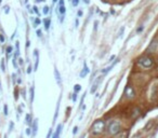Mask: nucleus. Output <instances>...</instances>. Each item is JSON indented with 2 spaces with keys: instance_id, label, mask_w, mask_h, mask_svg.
I'll use <instances>...</instances> for the list:
<instances>
[{
  "instance_id": "2f4dec72",
  "label": "nucleus",
  "mask_w": 158,
  "mask_h": 138,
  "mask_svg": "<svg viewBox=\"0 0 158 138\" xmlns=\"http://www.w3.org/2000/svg\"><path fill=\"white\" fill-rule=\"evenodd\" d=\"M51 136H52V129H50L49 133H48V135H47V138H51Z\"/></svg>"
},
{
  "instance_id": "f257e3e1",
  "label": "nucleus",
  "mask_w": 158,
  "mask_h": 138,
  "mask_svg": "<svg viewBox=\"0 0 158 138\" xmlns=\"http://www.w3.org/2000/svg\"><path fill=\"white\" fill-rule=\"evenodd\" d=\"M106 128V125H105V122L102 121V120H96V121L93 123L92 125V134L93 135H100L102 134L104 130Z\"/></svg>"
},
{
  "instance_id": "6ab92c4d",
  "label": "nucleus",
  "mask_w": 158,
  "mask_h": 138,
  "mask_svg": "<svg viewBox=\"0 0 158 138\" xmlns=\"http://www.w3.org/2000/svg\"><path fill=\"white\" fill-rule=\"evenodd\" d=\"M42 13H44L45 15H47V14L49 13V7L48 6H45L44 8H42Z\"/></svg>"
},
{
  "instance_id": "f3484780",
  "label": "nucleus",
  "mask_w": 158,
  "mask_h": 138,
  "mask_svg": "<svg viewBox=\"0 0 158 138\" xmlns=\"http://www.w3.org/2000/svg\"><path fill=\"white\" fill-rule=\"evenodd\" d=\"M80 90H81V85L80 84H76V85H75L74 86V93H79V92H80Z\"/></svg>"
},
{
  "instance_id": "49530a36",
  "label": "nucleus",
  "mask_w": 158,
  "mask_h": 138,
  "mask_svg": "<svg viewBox=\"0 0 158 138\" xmlns=\"http://www.w3.org/2000/svg\"><path fill=\"white\" fill-rule=\"evenodd\" d=\"M57 1H59V0H52V2H53V3H56Z\"/></svg>"
},
{
  "instance_id": "ea45409f",
  "label": "nucleus",
  "mask_w": 158,
  "mask_h": 138,
  "mask_svg": "<svg viewBox=\"0 0 158 138\" xmlns=\"http://www.w3.org/2000/svg\"><path fill=\"white\" fill-rule=\"evenodd\" d=\"M60 6H65V2H64V0H60Z\"/></svg>"
},
{
  "instance_id": "58836bf2",
  "label": "nucleus",
  "mask_w": 158,
  "mask_h": 138,
  "mask_svg": "<svg viewBox=\"0 0 158 138\" xmlns=\"http://www.w3.org/2000/svg\"><path fill=\"white\" fill-rule=\"evenodd\" d=\"M5 9H6V10H5L6 14H8V13H9V7H8V6H7V7H5Z\"/></svg>"
},
{
  "instance_id": "cd10ccee",
  "label": "nucleus",
  "mask_w": 158,
  "mask_h": 138,
  "mask_svg": "<svg viewBox=\"0 0 158 138\" xmlns=\"http://www.w3.org/2000/svg\"><path fill=\"white\" fill-rule=\"evenodd\" d=\"M143 29H144V27H143V26L139 27L138 29H136V32H138V34H140V32H142V31H143Z\"/></svg>"
},
{
  "instance_id": "a18cd8bd",
  "label": "nucleus",
  "mask_w": 158,
  "mask_h": 138,
  "mask_svg": "<svg viewBox=\"0 0 158 138\" xmlns=\"http://www.w3.org/2000/svg\"><path fill=\"white\" fill-rule=\"evenodd\" d=\"M19 60H20V65H22V64H23V59H22V58H20Z\"/></svg>"
},
{
  "instance_id": "c9c22d12",
  "label": "nucleus",
  "mask_w": 158,
  "mask_h": 138,
  "mask_svg": "<svg viewBox=\"0 0 158 138\" xmlns=\"http://www.w3.org/2000/svg\"><path fill=\"white\" fill-rule=\"evenodd\" d=\"M30 72H31V66H28V68H27V74L29 75Z\"/></svg>"
},
{
  "instance_id": "b1692460",
  "label": "nucleus",
  "mask_w": 158,
  "mask_h": 138,
  "mask_svg": "<svg viewBox=\"0 0 158 138\" xmlns=\"http://www.w3.org/2000/svg\"><path fill=\"white\" fill-rule=\"evenodd\" d=\"M33 11H34V12L36 13V14H37V15L39 16V15H40V14H39V10H38V8H37V7H33Z\"/></svg>"
},
{
  "instance_id": "473e14b6",
  "label": "nucleus",
  "mask_w": 158,
  "mask_h": 138,
  "mask_svg": "<svg viewBox=\"0 0 158 138\" xmlns=\"http://www.w3.org/2000/svg\"><path fill=\"white\" fill-rule=\"evenodd\" d=\"M82 14H84V13H82V11H81V10H79L78 12H77V15H78V17H81V16H82Z\"/></svg>"
},
{
  "instance_id": "4be33fe9",
  "label": "nucleus",
  "mask_w": 158,
  "mask_h": 138,
  "mask_svg": "<svg viewBox=\"0 0 158 138\" xmlns=\"http://www.w3.org/2000/svg\"><path fill=\"white\" fill-rule=\"evenodd\" d=\"M13 127H14V123L11 121V122H10V124H9V132H12Z\"/></svg>"
},
{
  "instance_id": "393cba45",
  "label": "nucleus",
  "mask_w": 158,
  "mask_h": 138,
  "mask_svg": "<svg viewBox=\"0 0 158 138\" xmlns=\"http://www.w3.org/2000/svg\"><path fill=\"white\" fill-rule=\"evenodd\" d=\"M3 112H5V115H8V106L7 105H5V107H3Z\"/></svg>"
},
{
  "instance_id": "a19ab883",
  "label": "nucleus",
  "mask_w": 158,
  "mask_h": 138,
  "mask_svg": "<svg viewBox=\"0 0 158 138\" xmlns=\"http://www.w3.org/2000/svg\"><path fill=\"white\" fill-rule=\"evenodd\" d=\"M21 82H22V79H21V77L19 76V78H17V83H19V84H21Z\"/></svg>"
},
{
  "instance_id": "3c124183",
  "label": "nucleus",
  "mask_w": 158,
  "mask_h": 138,
  "mask_svg": "<svg viewBox=\"0 0 158 138\" xmlns=\"http://www.w3.org/2000/svg\"><path fill=\"white\" fill-rule=\"evenodd\" d=\"M157 64H158V58H157Z\"/></svg>"
},
{
  "instance_id": "c756f323",
  "label": "nucleus",
  "mask_w": 158,
  "mask_h": 138,
  "mask_svg": "<svg viewBox=\"0 0 158 138\" xmlns=\"http://www.w3.org/2000/svg\"><path fill=\"white\" fill-rule=\"evenodd\" d=\"M76 99H77V93H74L73 94V101H74V103L76 101Z\"/></svg>"
},
{
  "instance_id": "4468645a",
  "label": "nucleus",
  "mask_w": 158,
  "mask_h": 138,
  "mask_svg": "<svg viewBox=\"0 0 158 138\" xmlns=\"http://www.w3.org/2000/svg\"><path fill=\"white\" fill-rule=\"evenodd\" d=\"M44 24H45V29L48 30L50 28V24H51V21H50V19H46L44 21Z\"/></svg>"
},
{
  "instance_id": "c03bdc74",
  "label": "nucleus",
  "mask_w": 158,
  "mask_h": 138,
  "mask_svg": "<svg viewBox=\"0 0 158 138\" xmlns=\"http://www.w3.org/2000/svg\"><path fill=\"white\" fill-rule=\"evenodd\" d=\"M22 94H23V97H24V98H26V96H25V91H24V90L22 91Z\"/></svg>"
},
{
  "instance_id": "bb28decb",
  "label": "nucleus",
  "mask_w": 158,
  "mask_h": 138,
  "mask_svg": "<svg viewBox=\"0 0 158 138\" xmlns=\"http://www.w3.org/2000/svg\"><path fill=\"white\" fill-rule=\"evenodd\" d=\"M124 30H125V27H121L119 30V34H118V37H121V35L124 34Z\"/></svg>"
},
{
  "instance_id": "79ce46f5",
  "label": "nucleus",
  "mask_w": 158,
  "mask_h": 138,
  "mask_svg": "<svg viewBox=\"0 0 158 138\" xmlns=\"http://www.w3.org/2000/svg\"><path fill=\"white\" fill-rule=\"evenodd\" d=\"M82 1H84L86 5H89V3H90V0H82Z\"/></svg>"
},
{
  "instance_id": "c85d7f7f",
  "label": "nucleus",
  "mask_w": 158,
  "mask_h": 138,
  "mask_svg": "<svg viewBox=\"0 0 158 138\" xmlns=\"http://www.w3.org/2000/svg\"><path fill=\"white\" fill-rule=\"evenodd\" d=\"M15 46H16V50L20 51V41L17 40V41H15Z\"/></svg>"
},
{
  "instance_id": "9b49d317",
  "label": "nucleus",
  "mask_w": 158,
  "mask_h": 138,
  "mask_svg": "<svg viewBox=\"0 0 158 138\" xmlns=\"http://www.w3.org/2000/svg\"><path fill=\"white\" fill-rule=\"evenodd\" d=\"M117 63H118V60H116L114 64H112V65H110V66H108V67H106L105 69H103V70H102V74H103V75H107L110 70H112V68H114V66H115V65H116Z\"/></svg>"
},
{
  "instance_id": "aec40b11",
  "label": "nucleus",
  "mask_w": 158,
  "mask_h": 138,
  "mask_svg": "<svg viewBox=\"0 0 158 138\" xmlns=\"http://www.w3.org/2000/svg\"><path fill=\"white\" fill-rule=\"evenodd\" d=\"M0 66H1V70L6 71V64H5V59H1V63H0Z\"/></svg>"
},
{
  "instance_id": "09e8293b",
  "label": "nucleus",
  "mask_w": 158,
  "mask_h": 138,
  "mask_svg": "<svg viewBox=\"0 0 158 138\" xmlns=\"http://www.w3.org/2000/svg\"><path fill=\"white\" fill-rule=\"evenodd\" d=\"M37 1H44V0H37Z\"/></svg>"
},
{
  "instance_id": "6e6552de",
  "label": "nucleus",
  "mask_w": 158,
  "mask_h": 138,
  "mask_svg": "<svg viewBox=\"0 0 158 138\" xmlns=\"http://www.w3.org/2000/svg\"><path fill=\"white\" fill-rule=\"evenodd\" d=\"M54 77H55V80H56V83L61 86L62 85V79H61V75H60L59 70L56 69V67H54Z\"/></svg>"
},
{
  "instance_id": "f03ea898",
  "label": "nucleus",
  "mask_w": 158,
  "mask_h": 138,
  "mask_svg": "<svg viewBox=\"0 0 158 138\" xmlns=\"http://www.w3.org/2000/svg\"><path fill=\"white\" fill-rule=\"evenodd\" d=\"M138 64L142 68L148 69V68H150L154 65V58L152 56H148V55L142 56V57H140V58L138 59Z\"/></svg>"
},
{
  "instance_id": "e433bc0d",
  "label": "nucleus",
  "mask_w": 158,
  "mask_h": 138,
  "mask_svg": "<svg viewBox=\"0 0 158 138\" xmlns=\"http://www.w3.org/2000/svg\"><path fill=\"white\" fill-rule=\"evenodd\" d=\"M15 79H16V75H15V74H13V75H12V80H13V82H14V83H15Z\"/></svg>"
},
{
  "instance_id": "4c0bfd02",
  "label": "nucleus",
  "mask_w": 158,
  "mask_h": 138,
  "mask_svg": "<svg viewBox=\"0 0 158 138\" xmlns=\"http://www.w3.org/2000/svg\"><path fill=\"white\" fill-rule=\"evenodd\" d=\"M29 45H30V43H29V40H26V49L29 48Z\"/></svg>"
},
{
  "instance_id": "7ed1b4c3",
  "label": "nucleus",
  "mask_w": 158,
  "mask_h": 138,
  "mask_svg": "<svg viewBox=\"0 0 158 138\" xmlns=\"http://www.w3.org/2000/svg\"><path fill=\"white\" fill-rule=\"evenodd\" d=\"M120 129H121V124L117 121L110 122L108 126H107V130H108V133L110 135H116V134L120 132Z\"/></svg>"
},
{
  "instance_id": "de8ad7c7",
  "label": "nucleus",
  "mask_w": 158,
  "mask_h": 138,
  "mask_svg": "<svg viewBox=\"0 0 158 138\" xmlns=\"http://www.w3.org/2000/svg\"><path fill=\"white\" fill-rule=\"evenodd\" d=\"M0 90H1V91H2V89H1V83H0Z\"/></svg>"
},
{
  "instance_id": "37998d69",
  "label": "nucleus",
  "mask_w": 158,
  "mask_h": 138,
  "mask_svg": "<svg viewBox=\"0 0 158 138\" xmlns=\"http://www.w3.org/2000/svg\"><path fill=\"white\" fill-rule=\"evenodd\" d=\"M115 57H116L115 55H112V56H110V58H109V60H108V61H112L113 59H115Z\"/></svg>"
},
{
  "instance_id": "72a5a7b5",
  "label": "nucleus",
  "mask_w": 158,
  "mask_h": 138,
  "mask_svg": "<svg viewBox=\"0 0 158 138\" xmlns=\"http://www.w3.org/2000/svg\"><path fill=\"white\" fill-rule=\"evenodd\" d=\"M37 36H38V37H41V36H42V31L41 30H37Z\"/></svg>"
},
{
  "instance_id": "8fccbe9b",
  "label": "nucleus",
  "mask_w": 158,
  "mask_h": 138,
  "mask_svg": "<svg viewBox=\"0 0 158 138\" xmlns=\"http://www.w3.org/2000/svg\"><path fill=\"white\" fill-rule=\"evenodd\" d=\"M1 1H2V0H0V3H1Z\"/></svg>"
},
{
  "instance_id": "a211bd4d",
  "label": "nucleus",
  "mask_w": 158,
  "mask_h": 138,
  "mask_svg": "<svg viewBox=\"0 0 158 138\" xmlns=\"http://www.w3.org/2000/svg\"><path fill=\"white\" fill-rule=\"evenodd\" d=\"M40 24H41V20L39 19V17H36L35 21H34V26H35V27H37V26H39Z\"/></svg>"
},
{
  "instance_id": "7c9ffc66",
  "label": "nucleus",
  "mask_w": 158,
  "mask_h": 138,
  "mask_svg": "<svg viewBox=\"0 0 158 138\" xmlns=\"http://www.w3.org/2000/svg\"><path fill=\"white\" fill-rule=\"evenodd\" d=\"M0 41H1V43L5 42V37H3L2 34H0Z\"/></svg>"
},
{
  "instance_id": "0eeeda50",
  "label": "nucleus",
  "mask_w": 158,
  "mask_h": 138,
  "mask_svg": "<svg viewBox=\"0 0 158 138\" xmlns=\"http://www.w3.org/2000/svg\"><path fill=\"white\" fill-rule=\"evenodd\" d=\"M102 79H103V77H99L98 78V80H95V82L93 83V85H92V88H91V94H93V93H95V91H96V89L99 88V84L101 83V81H102Z\"/></svg>"
},
{
  "instance_id": "f704fd0d",
  "label": "nucleus",
  "mask_w": 158,
  "mask_h": 138,
  "mask_svg": "<svg viewBox=\"0 0 158 138\" xmlns=\"http://www.w3.org/2000/svg\"><path fill=\"white\" fill-rule=\"evenodd\" d=\"M77 132H78V126H75L74 129H73V133H74V134H76Z\"/></svg>"
},
{
  "instance_id": "1a4fd4ad",
  "label": "nucleus",
  "mask_w": 158,
  "mask_h": 138,
  "mask_svg": "<svg viewBox=\"0 0 158 138\" xmlns=\"http://www.w3.org/2000/svg\"><path fill=\"white\" fill-rule=\"evenodd\" d=\"M33 128H31V130H33V136H35L36 134H37V130H38V119H36L33 121Z\"/></svg>"
},
{
  "instance_id": "a878e982",
  "label": "nucleus",
  "mask_w": 158,
  "mask_h": 138,
  "mask_svg": "<svg viewBox=\"0 0 158 138\" xmlns=\"http://www.w3.org/2000/svg\"><path fill=\"white\" fill-rule=\"evenodd\" d=\"M25 133H26V135H27V136H29L30 134H31V128H30V127H27L26 130H25Z\"/></svg>"
},
{
  "instance_id": "2eb2a0df",
  "label": "nucleus",
  "mask_w": 158,
  "mask_h": 138,
  "mask_svg": "<svg viewBox=\"0 0 158 138\" xmlns=\"http://www.w3.org/2000/svg\"><path fill=\"white\" fill-rule=\"evenodd\" d=\"M59 12L61 15H65V13H66V8H65V6H60L59 7Z\"/></svg>"
},
{
  "instance_id": "ddd939ff",
  "label": "nucleus",
  "mask_w": 158,
  "mask_h": 138,
  "mask_svg": "<svg viewBox=\"0 0 158 138\" xmlns=\"http://www.w3.org/2000/svg\"><path fill=\"white\" fill-rule=\"evenodd\" d=\"M6 53H7V59H10V56H11V54L13 53V46L12 45H8V46H7Z\"/></svg>"
},
{
  "instance_id": "20e7f679",
  "label": "nucleus",
  "mask_w": 158,
  "mask_h": 138,
  "mask_svg": "<svg viewBox=\"0 0 158 138\" xmlns=\"http://www.w3.org/2000/svg\"><path fill=\"white\" fill-rule=\"evenodd\" d=\"M125 96L127 97V98H129V99H132V98H134V97H135V92H134V90H133V88H132L131 85H127V86H126V89H125Z\"/></svg>"
},
{
  "instance_id": "423d86ee",
  "label": "nucleus",
  "mask_w": 158,
  "mask_h": 138,
  "mask_svg": "<svg viewBox=\"0 0 158 138\" xmlns=\"http://www.w3.org/2000/svg\"><path fill=\"white\" fill-rule=\"evenodd\" d=\"M90 72V69H89V67L87 66V64H84V68H82V70L80 71V74H79V77L80 78H85L86 76H88V74Z\"/></svg>"
},
{
  "instance_id": "39448f33",
  "label": "nucleus",
  "mask_w": 158,
  "mask_h": 138,
  "mask_svg": "<svg viewBox=\"0 0 158 138\" xmlns=\"http://www.w3.org/2000/svg\"><path fill=\"white\" fill-rule=\"evenodd\" d=\"M157 48H158V39L155 38L152 42H150V44L148 46V49H147V51H148L149 53H154V52H156V51H157Z\"/></svg>"
},
{
  "instance_id": "f8f14e48",
  "label": "nucleus",
  "mask_w": 158,
  "mask_h": 138,
  "mask_svg": "<svg viewBox=\"0 0 158 138\" xmlns=\"http://www.w3.org/2000/svg\"><path fill=\"white\" fill-rule=\"evenodd\" d=\"M33 118H31V114L30 113H27L26 115H25V122H26V124L28 126H30L31 125V123H33Z\"/></svg>"
},
{
  "instance_id": "dca6fc26",
  "label": "nucleus",
  "mask_w": 158,
  "mask_h": 138,
  "mask_svg": "<svg viewBox=\"0 0 158 138\" xmlns=\"http://www.w3.org/2000/svg\"><path fill=\"white\" fill-rule=\"evenodd\" d=\"M29 92H30V103H33V101H34V97H35V89H34V85L30 88Z\"/></svg>"
},
{
  "instance_id": "412c9836",
  "label": "nucleus",
  "mask_w": 158,
  "mask_h": 138,
  "mask_svg": "<svg viewBox=\"0 0 158 138\" xmlns=\"http://www.w3.org/2000/svg\"><path fill=\"white\" fill-rule=\"evenodd\" d=\"M17 58H15V57H14L13 58V66H14V68H16V69H19V66H17Z\"/></svg>"
},
{
  "instance_id": "9d476101",
  "label": "nucleus",
  "mask_w": 158,
  "mask_h": 138,
  "mask_svg": "<svg viewBox=\"0 0 158 138\" xmlns=\"http://www.w3.org/2000/svg\"><path fill=\"white\" fill-rule=\"evenodd\" d=\"M61 130H62V124H59L56 127V130L53 133L52 138H60V134H61Z\"/></svg>"
},
{
  "instance_id": "5701e85b",
  "label": "nucleus",
  "mask_w": 158,
  "mask_h": 138,
  "mask_svg": "<svg viewBox=\"0 0 158 138\" xmlns=\"http://www.w3.org/2000/svg\"><path fill=\"white\" fill-rule=\"evenodd\" d=\"M70 1L73 2V6L74 7H77L79 5V1H80V0H70Z\"/></svg>"
}]
</instances>
